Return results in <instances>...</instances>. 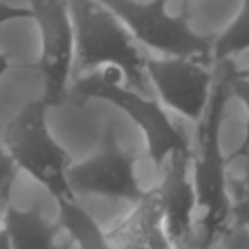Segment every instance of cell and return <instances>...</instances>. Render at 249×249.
I'll use <instances>...</instances> for the list:
<instances>
[{"label": "cell", "mask_w": 249, "mask_h": 249, "mask_svg": "<svg viewBox=\"0 0 249 249\" xmlns=\"http://www.w3.org/2000/svg\"><path fill=\"white\" fill-rule=\"evenodd\" d=\"M73 24V69L77 77L114 67L123 82L147 94L145 58L135 38L101 0H69Z\"/></svg>", "instance_id": "6da1fadb"}, {"label": "cell", "mask_w": 249, "mask_h": 249, "mask_svg": "<svg viewBox=\"0 0 249 249\" xmlns=\"http://www.w3.org/2000/svg\"><path fill=\"white\" fill-rule=\"evenodd\" d=\"M231 97L229 75L212 86L207 109L200 118L196 140V159H195V191L196 208L201 210L203 246L215 244L224 229L231 222L232 200L227 190V157L220 147V130L224 121L225 106Z\"/></svg>", "instance_id": "7a4b0ae2"}, {"label": "cell", "mask_w": 249, "mask_h": 249, "mask_svg": "<svg viewBox=\"0 0 249 249\" xmlns=\"http://www.w3.org/2000/svg\"><path fill=\"white\" fill-rule=\"evenodd\" d=\"M121 72L114 67H104L103 72H87L79 75L72 86V92L80 103L87 99H103L113 104L132 118L145 135L147 154L154 167L160 169L167 157L176 150L191 152V147L184 133L173 124L166 111L156 99L133 87L121 84Z\"/></svg>", "instance_id": "3957f363"}, {"label": "cell", "mask_w": 249, "mask_h": 249, "mask_svg": "<svg viewBox=\"0 0 249 249\" xmlns=\"http://www.w3.org/2000/svg\"><path fill=\"white\" fill-rule=\"evenodd\" d=\"M46 111L43 99L26 103L5 126V150L18 169L26 171L55 200L72 198L75 195L67 179L72 159L50 132Z\"/></svg>", "instance_id": "277c9868"}, {"label": "cell", "mask_w": 249, "mask_h": 249, "mask_svg": "<svg viewBox=\"0 0 249 249\" xmlns=\"http://www.w3.org/2000/svg\"><path fill=\"white\" fill-rule=\"evenodd\" d=\"M126 26L130 35L167 56H186L212 62L213 36L200 35L190 26L188 0L178 16L167 11L169 0H101Z\"/></svg>", "instance_id": "5b68a950"}, {"label": "cell", "mask_w": 249, "mask_h": 249, "mask_svg": "<svg viewBox=\"0 0 249 249\" xmlns=\"http://www.w3.org/2000/svg\"><path fill=\"white\" fill-rule=\"evenodd\" d=\"M31 19L41 38L38 70L43 80L41 99L52 106L65 103L73 69V24L69 0H28Z\"/></svg>", "instance_id": "8992f818"}, {"label": "cell", "mask_w": 249, "mask_h": 249, "mask_svg": "<svg viewBox=\"0 0 249 249\" xmlns=\"http://www.w3.org/2000/svg\"><path fill=\"white\" fill-rule=\"evenodd\" d=\"M67 179L75 196L90 195L135 203L143 195L135 176V156L118 143L111 126L106 128L99 150L84 162L72 164Z\"/></svg>", "instance_id": "52a82bcc"}, {"label": "cell", "mask_w": 249, "mask_h": 249, "mask_svg": "<svg viewBox=\"0 0 249 249\" xmlns=\"http://www.w3.org/2000/svg\"><path fill=\"white\" fill-rule=\"evenodd\" d=\"M145 73L166 106L191 121H200L212 92L205 62L186 56L145 58Z\"/></svg>", "instance_id": "ba28073f"}, {"label": "cell", "mask_w": 249, "mask_h": 249, "mask_svg": "<svg viewBox=\"0 0 249 249\" xmlns=\"http://www.w3.org/2000/svg\"><path fill=\"white\" fill-rule=\"evenodd\" d=\"M191 152L176 150L167 157L162 183L157 186L164 212V229L171 246H184L193 234L196 191L190 179Z\"/></svg>", "instance_id": "9c48e42d"}, {"label": "cell", "mask_w": 249, "mask_h": 249, "mask_svg": "<svg viewBox=\"0 0 249 249\" xmlns=\"http://www.w3.org/2000/svg\"><path fill=\"white\" fill-rule=\"evenodd\" d=\"M106 241L109 248H169L157 188L143 191L132 213L106 232Z\"/></svg>", "instance_id": "30bf717a"}, {"label": "cell", "mask_w": 249, "mask_h": 249, "mask_svg": "<svg viewBox=\"0 0 249 249\" xmlns=\"http://www.w3.org/2000/svg\"><path fill=\"white\" fill-rule=\"evenodd\" d=\"M0 224L9 239V248L14 249L55 248L60 234L58 222L48 220L38 207L18 208L9 203Z\"/></svg>", "instance_id": "8fae6325"}, {"label": "cell", "mask_w": 249, "mask_h": 249, "mask_svg": "<svg viewBox=\"0 0 249 249\" xmlns=\"http://www.w3.org/2000/svg\"><path fill=\"white\" fill-rule=\"evenodd\" d=\"M58 205V225L65 231L72 242L79 248L96 249L109 248L106 241V232L99 227L94 217L77 201V196L56 200Z\"/></svg>", "instance_id": "7c38bea8"}, {"label": "cell", "mask_w": 249, "mask_h": 249, "mask_svg": "<svg viewBox=\"0 0 249 249\" xmlns=\"http://www.w3.org/2000/svg\"><path fill=\"white\" fill-rule=\"evenodd\" d=\"M249 50V0H242L241 9L232 22L222 31L218 38H213L212 60L225 62L231 56Z\"/></svg>", "instance_id": "4fadbf2b"}, {"label": "cell", "mask_w": 249, "mask_h": 249, "mask_svg": "<svg viewBox=\"0 0 249 249\" xmlns=\"http://www.w3.org/2000/svg\"><path fill=\"white\" fill-rule=\"evenodd\" d=\"M229 86H231V92L244 104L246 107V130L244 137H242V142L239 143V147L227 156V162H232L235 159H241V157L249 156V77L235 75L234 72L229 75Z\"/></svg>", "instance_id": "5bb4252c"}, {"label": "cell", "mask_w": 249, "mask_h": 249, "mask_svg": "<svg viewBox=\"0 0 249 249\" xmlns=\"http://www.w3.org/2000/svg\"><path fill=\"white\" fill-rule=\"evenodd\" d=\"M16 174H18V166L11 159L7 150L0 149V220H2L5 207L9 205Z\"/></svg>", "instance_id": "9a60e30c"}, {"label": "cell", "mask_w": 249, "mask_h": 249, "mask_svg": "<svg viewBox=\"0 0 249 249\" xmlns=\"http://www.w3.org/2000/svg\"><path fill=\"white\" fill-rule=\"evenodd\" d=\"M218 239L220 246L227 249H249V227L232 218Z\"/></svg>", "instance_id": "2e32d148"}, {"label": "cell", "mask_w": 249, "mask_h": 249, "mask_svg": "<svg viewBox=\"0 0 249 249\" xmlns=\"http://www.w3.org/2000/svg\"><path fill=\"white\" fill-rule=\"evenodd\" d=\"M231 218L239 220L249 227V178L237 190V196L231 205Z\"/></svg>", "instance_id": "e0dca14e"}, {"label": "cell", "mask_w": 249, "mask_h": 249, "mask_svg": "<svg viewBox=\"0 0 249 249\" xmlns=\"http://www.w3.org/2000/svg\"><path fill=\"white\" fill-rule=\"evenodd\" d=\"M24 18H31V9L29 7H14V5L0 4V28L7 22Z\"/></svg>", "instance_id": "ac0fdd59"}, {"label": "cell", "mask_w": 249, "mask_h": 249, "mask_svg": "<svg viewBox=\"0 0 249 249\" xmlns=\"http://www.w3.org/2000/svg\"><path fill=\"white\" fill-rule=\"evenodd\" d=\"M9 65H11V58H9V55H5V53H0V77L7 72Z\"/></svg>", "instance_id": "d6986e66"}, {"label": "cell", "mask_w": 249, "mask_h": 249, "mask_svg": "<svg viewBox=\"0 0 249 249\" xmlns=\"http://www.w3.org/2000/svg\"><path fill=\"white\" fill-rule=\"evenodd\" d=\"M235 75H242V77H249V69H244V70H239V72H234Z\"/></svg>", "instance_id": "ffe728a7"}]
</instances>
